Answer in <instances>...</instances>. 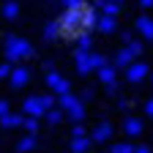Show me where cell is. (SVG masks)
<instances>
[{
  "label": "cell",
  "mask_w": 153,
  "mask_h": 153,
  "mask_svg": "<svg viewBox=\"0 0 153 153\" xmlns=\"http://www.w3.org/2000/svg\"><path fill=\"white\" fill-rule=\"evenodd\" d=\"M33 148H36V134H30V137H25V140L16 142V150H22V153L25 150H33Z\"/></svg>",
  "instance_id": "obj_23"
},
{
  "label": "cell",
  "mask_w": 153,
  "mask_h": 153,
  "mask_svg": "<svg viewBox=\"0 0 153 153\" xmlns=\"http://www.w3.org/2000/svg\"><path fill=\"white\" fill-rule=\"evenodd\" d=\"M41 104L49 109V107H55V99H52V96H41Z\"/></svg>",
  "instance_id": "obj_32"
},
{
  "label": "cell",
  "mask_w": 153,
  "mask_h": 153,
  "mask_svg": "<svg viewBox=\"0 0 153 153\" xmlns=\"http://www.w3.org/2000/svg\"><path fill=\"white\" fill-rule=\"evenodd\" d=\"M115 79H118V68H115V66H101L99 68V82L101 85H109Z\"/></svg>",
  "instance_id": "obj_15"
},
{
  "label": "cell",
  "mask_w": 153,
  "mask_h": 153,
  "mask_svg": "<svg viewBox=\"0 0 153 153\" xmlns=\"http://www.w3.org/2000/svg\"><path fill=\"white\" fill-rule=\"evenodd\" d=\"M22 126H25V128H27L30 134H36V131H38V118H36V115H27Z\"/></svg>",
  "instance_id": "obj_25"
},
{
  "label": "cell",
  "mask_w": 153,
  "mask_h": 153,
  "mask_svg": "<svg viewBox=\"0 0 153 153\" xmlns=\"http://www.w3.org/2000/svg\"><path fill=\"white\" fill-rule=\"evenodd\" d=\"M142 128H145V123H142L140 118H126V120H123V131L128 134V137H140Z\"/></svg>",
  "instance_id": "obj_11"
},
{
  "label": "cell",
  "mask_w": 153,
  "mask_h": 153,
  "mask_svg": "<svg viewBox=\"0 0 153 153\" xmlns=\"http://www.w3.org/2000/svg\"><path fill=\"white\" fill-rule=\"evenodd\" d=\"M134 150V145H128V142H120V145H112V153H131Z\"/></svg>",
  "instance_id": "obj_26"
},
{
  "label": "cell",
  "mask_w": 153,
  "mask_h": 153,
  "mask_svg": "<svg viewBox=\"0 0 153 153\" xmlns=\"http://www.w3.org/2000/svg\"><path fill=\"white\" fill-rule=\"evenodd\" d=\"M11 112V107H8V99H0V118H3V115H8Z\"/></svg>",
  "instance_id": "obj_31"
},
{
  "label": "cell",
  "mask_w": 153,
  "mask_h": 153,
  "mask_svg": "<svg viewBox=\"0 0 153 153\" xmlns=\"http://www.w3.org/2000/svg\"><path fill=\"white\" fill-rule=\"evenodd\" d=\"M82 134H85V126L76 120V123H74V128H71V137H82Z\"/></svg>",
  "instance_id": "obj_29"
},
{
  "label": "cell",
  "mask_w": 153,
  "mask_h": 153,
  "mask_svg": "<svg viewBox=\"0 0 153 153\" xmlns=\"http://www.w3.org/2000/svg\"><path fill=\"white\" fill-rule=\"evenodd\" d=\"M74 63H76V71L79 74H90L93 66H90V49H76L74 52Z\"/></svg>",
  "instance_id": "obj_8"
},
{
  "label": "cell",
  "mask_w": 153,
  "mask_h": 153,
  "mask_svg": "<svg viewBox=\"0 0 153 153\" xmlns=\"http://www.w3.org/2000/svg\"><path fill=\"white\" fill-rule=\"evenodd\" d=\"M112 131H115V128H112V123H109V120H101L99 126L93 128L90 140H93V142H107V140L112 137Z\"/></svg>",
  "instance_id": "obj_10"
},
{
  "label": "cell",
  "mask_w": 153,
  "mask_h": 153,
  "mask_svg": "<svg viewBox=\"0 0 153 153\" xmlns=\"http://www.w3.org/2000/svg\"><path fill=\"white\" fill-rule=\"evenodd\" d=\"M57 101H60V107L66 109V115H68L74 123L76 120H85V101L82 99H76L74 93H60V99H57Z\"/></svg>",
  "instance_id": "obj_3"
},
{
  "label": "cell",
  "mask_w": 153,
  "mask_h": 153,
  "mask_svg": "<svg viewBox=\"0 0 153 153\" xmlns=\"http://www.w3.org/2000/svg\"><path fill=\"white\" fill-rule=\"evenodd\" d=\"M99 27L101 33H115V16H109V14H104V16H99Z\"/></svg>",
  "instance_id": "obj_19"
},
{
  "label": "cell",
  "mask_w": 153,
  "mask_h": 153,
  "mask_svg": "<svg viewBox=\"0 0 153 153\" xmlns=\"http://www.w3.org/2000/svg\"><path fill=\"white\" fill-rule=\"evenodd\" d=\"M128 49L134 52V57H137V55H142V41H134V38H131V41H128Z\"/></svg>",
  "instance_id": "obj_27"
},
{
  "label": "cell",
  "mask_w": 153,
  "mask_h": 153,
  "mask_svg": "<svg viewBox=\"0 0 153 153\" xmlns=\"http://www.w3.org/2000/svg\"><path fill=\"white\" fill-rule=\"evenodd\" d=\"M33 44L25 41V38L19 36H6V57L11 63H19V60H27V57H33Z\"/></svg>",
  "instance_id": "obj_1"
},
{
  "label": "cell",
  "mask_w": 153,
  "mask_h": 153,
  "mask_svg": "<svg viewBox=\"0 0 153 153\" xmlns=\"http://www.w3.org/2000/svg\"><path fill=\"white\" fill-rule=\"evenodd\" d=\"M60 33H63L60 30V22H47L44 25V41H55Z\"/></svg>",
  "instance_id": "obj_18"
},
{
  "label": "cell",
  "mask_w": 153,
  "mask_h": 153,
  "mask_svg": "<svg viewBox=\"0 0 153 153\" xmlns=\"http://www.w3.org/2000/svg\"><path fill=\"white\" fill-rule=\"evenodd\" d=\"M104 88H107V93H109V96H118V93H120V85H118V79H115V82H109V85H104Z\"/></svg>",
  "instance_id": "obj_28"
},
{
  "label": "cell",
  "mask_w": 153,
  "mask_h": 153,
  "mask_svg": "<svg viewBox=\"0 0 153 153\" xmlns=\"http://www.w3.org/2000/svg\"><path fill=\"white\" fill-rule=\"evenodd\" d=\"M118 3H123V0H118Z\"/></svg>",
  "instance_id": "obj_39"
},
{
  "label": "cell",
  "mask_w": 153,
  "mask_h": 153,
  "mask_svg": "<svg viewBox=\"0 0 153 153\" xmlns=\"http://www.w3.org/2000/svg\"><path fill=\"white\" fill-rule=\"evenodd\" d=\"M145 115H148V118H153V99L145 101Z\"/></svg>",
  "instance_id": "obj_33"
},
{
  "label": "cell",
  "mask_w": 153,
  "mask_h": 153,
  "mask_svg": "<svg viewBox=\"0 0 153 153\" xmlns=\"http://www.w3.org/2000/svg\"><path fill=\"white\" fill-rule=\"evenodd\" d=\"M47 85L60 96V93H71V82L66 79V76H60L57 71H47Z\"/></svg>",
  "instance_id": "obj_5"
},
{
  "label": "cell",
  "mask_w": 153,
  "mask_h": 153,
  "mask_svg": "<svg viewBox=\"0 0 153 153\" xmlns=\"http://www.w3.org/2000/svg\"><path fill=\"white\" fill-rule=\"evenodd\" d=\"M137 30L142 33V38L153 41V19L150 16H137Z\"/></svg>",
  "instance_id": "obj_13"
},
{
  "label": "cell",
  "mask_w": 153,
  "mask_h": 153,
  "mask_svg": "<svg viewBox=\"0 0 153 153\" xmlns=\"http://www.w3.org/2000/svg\"><path fill=\"white\" fill-rule=\"evenodd\" d=\"M3 16H6V19H16V16H19V3H14V0L3 3Z\"/></svg>",
  "instance_id": "obj_21"
},
{
  "label": "cell",
  "mask_w": 153,
  "mask_h": 153,
  "mask_svg": "<svg viewBox=\"0 0 153 153\" xmlns=\"http://www.w3.org/2000/svg\"><path fill=\"white\" fill-rule=\"evenodd\" d=\"M93 96H96V93H93V88H88V90H82V101H90V99H93Z\"/></svg>",
  "instance_id": "obj_34"
},
{
  "label": "cell",
  "mask_w": 153,
  "mask_h": 153,
  "mask_svg": "<svg viewBox=\"0 0 153 153\" xmlns=\"http://www.w3.org/2000/svg\"><path fill=\"white\" fill-rule=\"evenodd\" d=\"M85 6V3H82ZM82 6H74V8H66L63 11V16L57 19L60 22V36H68V38H76L82 33Z\"/></svg>",
  "instance_id": "obj_2"
},
{
  "label": "cell",
  "mask_w": 153,
  "mask_h": 153,
  "mask_svg": "<svg viewBox=\"0 0 153 153\" xmlns=\"http://www.w3.org/2000/svg\"><path fill=\"white\" fill-rule=\"evenodd\" d=\"M90 47H93V38H90L88 30H82L79 36H76V49H90Z\"/></svg>",
  "instance_id": "obj_22"
},
{
  "label": "cell",
  "mask_w": 153,
  "mask_h": 153,
  "mask_svg": "<svg viewBox=\"0 0 153 153\" xmlns=\"http://www.w3.org/2000/svg\"><path fill=\"white\" fill-rule=\"evenodd\" d=\"M131 60H134V52H131L128 47H123V49L115 52V60H112V63H115V68H126Z\"/></svg>",
  "instance_id": "obj_12"
},
{
  "label": "cell",
  "mask_w": 153,
  "mask_h": 153,
  "mask_svg": "<svg viewBox=\"0 0 153 153\" xmlns=\"http://www.w3.org/2000/svg\"><path fill=\"white\" fill-rule=\"evenodd\" d=\"M44 118H47V123H52V126H57L63 118H66V109L63 107H49L47 112H44Z\"/></svg>",
  "instance_id": "obj_17"
},
{
  "label": "cell",
  "mask_w": 153,
  "mask_h": 153,
  "mask_svg": "<svg viewBox=\"0 0 153 153\" xmlns=\"http://www.w3.org/2000/svg\"><path fill=\"white\" fill-rule=\"evenodd\" d=\"M22 109H25V115H36V118H44V112H47V107L41 104V96H30V99H25Z\"/></svg>",
  "instance_id": "obj_6"
},
{
  "label": "cell",
  "mask_w": 153,
  "mask_h": 153,
  "mask_svg": "<svg viewBox=\"0 0 153 153\" xmlns=\"http://www.w3.org/2000/svg\"><path fill=\"white\" fill-rule=\"evenodd\" d=\"M99 25V8L96 6H82V30H93Z\"/></svg>",
  "instance_id": "obj_9"
},
{
  "label": "cell",
  "mask_w": 153,
  "mask_h": 153,
  "mask_svg": "<svg viewBox=\"0 0 153 153\" xmlns=\"http://www.w3.org/2000/svg\"><path fill=\"white\" fill-rule=\"evenodd\" d=\"M27 82H30V68H27V66L11 68V88H25Z\"/></svg>",
  "instance_id": "obj_7"
},
{
  "label": "cell",
  "mask_w": 153,
  "mask_h": 153,
  "mask_svg": "<svg viewBox=\"0 0 153 153\" xmlns=\"http://www.w3.org/2000/svg\"><path fill=\"white\" fill-rule=\"evenodd\" d=\"M101 11L109 14V16H118L120 14V3H118V0H104V3H101Z\"/></svg>",
  "instance_id": "obj_20"
},
{
  "label": "cell",
  "mask_w": 153,
  "mask_h": 153,
  "mask_svg": "<svg viewBox=\"0 0 153 153\" xmlns=\"http://www.w3.org/2000/svg\"><path fill=\"white\" fill-rule=\"evenodd\" d=\"M134 150H137V153H148L150 148H148V145H134Z\"/></svg>",
  "instance_id": "obj_36"
},
{
  "label": "cell",
  "mask_w": 153,
  "mask_h": 153,
  "mask_svg": "<svg viewBox=\"0 0 153 153\" xmlns=\"http://www.w3.org/2000/svg\"><path fill=\"white\" fill-rule=\"evenodd\" d=\"M140 6H142V8H150V6H153V0H140Z\"/></svg>",
  "instance_id": "obj_37"
},
{
  "label": "cell",
  "mask_w": 153,
  "mask_h": 153,
  "mask_svg": "<svg viewBox=\"0 0 153 153\" xmlns=\"http://www.w3.org/2000/svg\"><path fill=\"white\" fill-rule=\"evenodd\" d=\"M66 8H74V6H82V0H63Z\"/></svg>",
  "instance_id": "obj_35"
},
{
  "label": "cell",
  "mask_w": 153,
  "mask_h": 153,
  "mask_svg": "<svg viewBox=\"0 0 153 153\" xmlns=\"http://www.w3.org/2000/svg\"><path fill=\"white\" fill-rule=\"evenodd\" d=\"M148 76H150V82H153V71H150V74H148Z\"/></svg>",
  "instance_id": "obj_38"
},
{
  "label": "cell",
  "mask_w": 153,
  "mask_h": 153,
  "mask_svg": "<svg viewBox=\"0 0 153 153\" xmlns=\"http://www.w3.org/2000/svg\"><path fill=\"white\" fill-rule=\"evenodd\" d=\"M90 66H93V71H99L101 66H107V57H104V55H93V52H90Z\"/></svg>",
  "instance_id": "obj_24"
},
{
  "label": "cell",
  "mask_w": 153,
  "mask_h": 153,
  "mask_svg": "<svg viewBox=\"0 0 153 153\" xmlns=\"http://www.w3.org/2000/svg\"><path fill=\"white\" fill-rule=\"evenodd\" d=\"M123 71H126V79H128V82H134V85L142 82L145 76L150 74V68H148V63H145V60H131Z\"/></svg>",
  "instance_id": "obj_4"
},
{
  "label": "cell",
  "mask_w": 153,
  "mask_h": 153,
  "mask_svg": "<svg viewBox=\"0 0 153 153\" xmlns=\"http://www.w3.org/2000/svg\"><path fill=\"white\" fill-rule=\"evenodd\" d=\"M90 145H93V140L82 134V137H71V145H68V148H71L74 153H85V150H88Z\"/></svg>",
  "instance_id": "obj_16"
},
{
  "label": "cell",
  "mask_w": 153,
  "mask_h": 153,
  "mask_svg": "<svg viewBox=\"0 0 153 153\" xmlns=\"http://www.w3.org/2000/svg\"><path fill=\"white\" fill-rule=\"evenodd\" d=\"M22 123H25V118H22V115H16V112H8V115L0 118V128H19Z\"/></svg>",
  "instance_id": "obj_14"
},
{
  "label": "cell",
  "mask_w": 153,
  "mask_h": 153,
  "mask_svg": "<svg viewBox=\"0 0 153 153\" xmlns=\"http://www.w3.org/2000/svg\"><path fill=\"white\" fill-rule=\"evenodd\" d=\"M6 76H11V60L0 66V79H6Z\"/></svg>",
  "instance_id": "obj_30"
}]
</instances>
